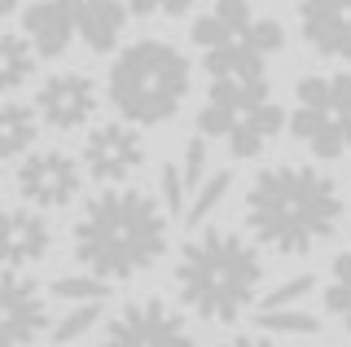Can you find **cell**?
I'll return each instance as SVG.
<instances>
[{
  "label": "cell",
  "mask_w": 351,
  "mask_h": 347,
  "mask_svg": "<svg viewBox=\"0 0 351 347\" xmlns=\"http://www.w3.org/2000/svg\"><path fill=\"white\" fill-rule=\"evenodd\" d=\"M128 9L141 18H180L193 9V0H128Z\"/></svg>",
  "instance_id": "obj_26"
},
{
  "label": "cell",
  "mask_w": 351,
  "mask_h": 347,
  "mask_svg": "<svg viewBox=\"0 0 351 347\" xmlns=\"http://www.w3.org/2000/svg\"><path fill=\"white\" fill-rule=\"evenodd\" d=\"M219 347H290L281 343L277 334H263V330H250V334H233V339H224Z\"/></svg>",
  "instance_id": "obj_27"
},
{
  "label": "cell",
  "mask_w": 351,
  "mask_h": 347,
  "mask_svg": "<svg viewBox=\"0 0 351 347\" xmlns=\"http://www.w3.org/2000/svg\"><path fill=\"white\" fill-rule=\"evenodd\" d=\"M84 163H75L66 149H36V154L22 158L18 167V193L22 202L40 211H58V207H71L84 189Z\"/></svg>",
  "instance_id": "obj_10"
},
{
  "label": "cell",
  "mask_w": 351,
  "mask_h": 347,
  "mask_svg": "<svg viewBox=\"0 0 351 347\" xmlns=\"http://www.w3.org/2000/svg\"><path fill=\"white\" fill-rule=\"evenodd\" d=\"M53 229L40 207H5L0 211V268H31L49 255Z\"/></svg>",
  "instance_id": "obj_13"
},
{
  "label": "cell",
  "mask_w": 351,
  "mask_h": 347,
  "mask_svg": "<svg viewBox=\"0 0 351 347\" xmlns=\"http://www.w3.org/2000/svg\"><path fill=\"white\" fill-rule=\"evenodd\" d=\"M40 110L36 106H22V101H0V158H18L36 145L40 136Z\"/></svg>",
  "instance_id": "obj_16"
},
{
  "label": "cell",
  "mask_w": 351,
  "mask_h": 347,
  "mask_svg": "<svg viewBox=\"0 0 351 347\" xmlns=\"http://www.w3.org/2000/svg\"><path fill=\"white\" fill-rule=\"evenodd\" d=\"M97 106H101L97 80L84 75V71H58V75H49L36 93V110L53 132H80V128H88L93 115H97Z\"/></svg>",
  "instance_id": "obj_11"
},
{
  "label": "cell",
  "mask_w": 351,
  "mask_h": 347,
  "mask_svg": "<svg viewBox=\"0 0 351 347\" xmlns=\"http://www.w3.org/2000/svg\"><path fill=\"white\" fill-rule=\"evenodd\" d=\"M97 321H101V303H75L71 312H66L62 321H53V330H49V339L66 347V343H75V339H84L88 330H97Z\"/></svg>",
  "instance_id": "obj_22"
},
{
  "label": "cell",
  "mask_w": 351,
  "mask_h": 347,
  "mask_svg": "<svg viewBox=\"0 0 351 347\" xmlns=\"http://www.w3.org/2000/svg\"><path fill=\"white\" fill-rule=\"evenodd\" d=\"M53 330L40 281L22 268H0V347H31Z\"/></svg>",
  "instance_id": "obj_9"
},
{
  "label": "cell",
  "mask_w": 351,
  "mask_h": 347,
  "mask_svg": "<svg viewBox=\"0 0 351 347\" xmlns=\"http://www.w3.org/2000/svg\"><path fill=\"white\" fill-rule=\"evenodd\" d=\"M84 171L97 185H128L141 167H145V141H141L136 123L114 119V123H97L84 136Z\"/></svg>",
  "instance_id": "obj_8"
},
{
  "label": "cell",
  "mask_w": 351,
  "mask_h": 347,
  "mask_svg": "<svg viewBox=\"0 0 351 347\" xmlns=\"http://www.w3.org/2000/svg\"><path fill=\"white\" fill-rule=\"evenodd\" d=\"M180 176H184V189H197L206 180V136L197 132L189 136V145H184V158H180Z\"/></svg>",
  "instance_id": "obj_25"
},
{
  "label": "cell",
  "mask_w": 351,
  "mask_h": 347,
  "mask_svg": "<svg viewBox=\"0 0 351 347\" xmlns=\"http://www.w3.org/2000/svg\"><path fill=\"white\" fill-rule=\"evenodd\" d=\"M97 347H197V343L180 308H171L158 295H145V299L123 303L106 321Z\"/></svg>",
  "instance_id": "obj_7"
},
{
  "label": "cell",
  "mask_w": 351,
  "mask_h": 347,
  "mask_svg": "<svg viewBox=\"0 0 351 347\" xmlns=\"http://www.w3.org/2000/svg\"><path fill=\"white\" fill-rule=\"evenodd\" d=\"M128 14L132 9L123 0H84V5L75 9V36H80L93 53H110L119 40H123Z\"/></svg>",
  "instance_id": "obj_15"
},
{
  "label": "cell",
  "mask_w": 351,
  "mask_h": 347,
  "mask_svg": "<svg viewBox=\"0 0 351 347\" xmlns=\"http://www.w3.org/2000/svg\"><path fill=\"white\" fill-rule=\"evenodd\" d=\"M176 295L193 317L233 325L263 299V246L219 224H202L176 255Z\"/></svg>",
  "instance_id": "obj_4"
},
{
  "label": "cell",
  "mask_w": 351,
  "mask_h": 347,
  "mask_svg": "<svg viewBox=\"0 0 351 347\" xmlns=\"http://www.w3.org/2000/svg\"><path fill=\"white\" fill-rule=\"evenodd\" d=\"M299 36L329 62H351V0H299Z\"/></svg>",
  "instance_id": "obj_12"
},
{
  "label": "cell",
  "mask_w": 351,
  "mask_h": 347,
  "mask_svg": "<svg viewBox=\"0 0 351 347\" xmlns=\"http://www.w3.org/2000/svg\"><path fill=\"white\" fill-rule=\"evenodd\" d=\"M62 5H71V9H80V5H84V0H62Z\"/></svg>",
  "instance_id": "obj_29"
},
{
  "label": "cell",
  "mask_w": 351,
  "mask_h": 347,
  "mask_svg": "<svg viewBox=\"0 0 351 347\" xmlns=\"http://www.w3.org/2000/svg\"><path fill=\"white\" fill-rule=\"evenodd\" d=\"M36 45L27 36L14 31H0V93H18L22 84L36 75Z\"/></svg>",
  "instance_id": "obj_18"
},
{
  "label": "cell",
  "mask_w": 351,
  "mask_h": 347,
  "mask_svg": "<svg viewBox=\"0 0 351 347\" xmlns=\"http://www.w3.org/2000/svg\"><path fill=\"white\" fill-rule=\"evenodd\" d=\"M228 185H233V171H228V167H219L215 176H206L202 185L193 189V202H189V211H184V220H189L193 229H197V224H202L206 215H211V211L219 207V202H224V193H228Z\"/></svg>",
  "instance_id": "obj_21"
},
{
  "label": "cell",
  "mask_w": 351,
  "mask_h": 347,
  "mask_svg": "<svg viewBox=\"0 0 351 347\" xmlns=\"http://www.w3.org/2000/svg\"><path fill=\"white\" fill-rule=\"evenodd\" d=\"M167 237L171 211L162 207V198L132 185H106L97 198L84 202L71 229V251L84 273L114 286L149 273L167 255Z\"/></svg>",
  "instance_id": "obj_3"
},
{
  "label": "cell",
  "mask_w": 351,
  "mask_h": 347,
  "mask_svg": "<svg viewBox=\"0 0 351 347\" xmlns=\"http://www.w3.org/2000/svg\"><path fill=\"white\" fill-rule=\"evenodd\" d=\"M158 189H162V207L171 211V220H180L189 211V189H184V176H180V163H167L158 176Z\"/></svg>",
  "instance_id": "obj_23"
},
{
  "label": "cell",
  "mask_w": 351,
  "mask_h": 347,
  "mask_svg": "<svg viewBox=\"0 0 351 347\" xmlns=\"http://www.w3.org/2000/svg\"><path fill=\"white\" fill-rule=\"evenodd\" d=\"M189 88H193V67L167 40H136V45L119 49L106 80L110 106L119 110V119L136 128H158L176 119Z\"/></svg>",
  "instance_id": "obj_5"
},
{
  "label": "cell",
  "mask_w": 351,
  "mask_h": 347,
  "mask_svg": "<svg viewBox=\"0 0 351 347\" xmlns=\"http://www.w3.org/2000/svg\"><path fill=\"white\" fill-rule=\"evenodd\" d=\"M316 290V277H307V273H299V277H290V281H281L277 290H268V295L259 299V308H290V303H299V299H307Z\"/></svg>",
  "instance_id": "obj_24"
},
{
  "label": "cell",
  "mask_w": 351,
  "mask_h": 347,
  "mask_svg": "<svg viewBox=\"0 0 351 347\" xmlns=\"http://www.w3.org/2000/svg\"><path fill=\"white\" fill-rule=\"evenodd\" d=\"M334 347H351V343H334Z\"/></svg>",
  "instance_id": "obj_30"
},
{
  "label": "cell",
  "mask_w": 351,
  "mask_h": 347,
  "mask_svg": "<svg viewBox=\"0 0 351 347\" xmlns=\"http://www.w3.org/2000/svg\"><path fill=\"white\" fill-rule=\"evenodd\" d=\"M321 308L329 321H338L351 334V251H338L329 259V273L321 286Z\"/></svg>",
  "instance_id": "obj_17"
},
{
  "label": "cell",
  "mask_w": 351,
  "mask_h": 347,
  "mask_svg": "<svg viewBox=\"0 0 351 347\" xmlns=\"http://www.w3.org/2000/svg\"><path fill=\"white\" fill-rule=\"evenodd\" d=\"M22 36L36 45L40 58H62L75 40V9L62 0H36L22 14Z\"/></svg>",
  "instance_id": "obj_14"
},
{
  "label": "cell",
  "mask_w": 351,
  "mask_h": 347,
  "mask_svg": "<svg viewBox=\"0 0 351 347\" xmlns=\"http://www.w3.org/2000/svg\"><path fill=\"white\" fill-rule=\"evenodd\" d=\"M343 189L321 167L307 163H272L250 180L241 215H246L250 237L272 255L299 259L325 246L347 220Z\"/></svg>",
  "instance_id": "obj_2"
},
{
  "label": "cell",
  "mask_w": 351,
  "mask_h": 347,
  "mask_svg": "<svg viewBox=\"0 0 351 347\" xmlns=\"http://www.w3.org/2000/svg\"><path fill=\"white\" fill-rule=\"evenodd\" d=\"M255 330L277 334V339H307V334H321V317H312L307 308H259L255 312Z\"/></svg>",
  "instance_id": "obj_19"
},
{
  "label": "cell",
  "mask_w": 351,
  "mask_h": 347,
  "mask_svg": "<svg viewBox=\"0 0 351 347\" xmlns=\"http://www.w3.org/2000/svg\"><path fill=\"white\" fill-rule=\"evenodd\" d=\"M281 49H285V27L263 14L246 36L202 49L206 101L197 110V132L206 141H219L228 158H259L290 128V115L277 101L268 75V62Z\"/></svg>",
  "instance_id": "obj_1"
},
{
  "label": "cell",
  "mask_w": 351,
  "mask_h": 347,
  "mask_svg": "<svg viewBox=\"0 0 351 347\" xmlns=\"http://www.w3.org/2000/svg\"><path fill=\"white\" fill-rule=\"evenodd\" d=\"M290 132L321 163L351 154V71H316L294 84Z\"/></svg>",
  "instance_id": "obj_6"
},
{
  "label": "cell",
  "mask_w": 351,
  "mask_h": 347,
  "mask_svg": "<svg viewBox=\"0 0 351 347\" xmlns=\"http://www.w3.org/2000/svg\"><path fill=\"white\" fill-rule=\"evenodd\" d=\"M14 9H18V0H0V18H9Z\"/></svg>",
  "instance_id": "obj_28"
},
{
  "label": "cell",
  "mask_w": 351,
  "mask_h": 347,
  "mask_svg": "<svg viewBox=\"0 0 351 347\" xmlns=\"http://www.w3.org/2000/svg\"><path fill=\"white\" fill-rule=\"evenodd\" d=\"M49 290H53V299H62V303H101L110 295V281L93 277V273H62Z\"/></svg>",
  "instance_id": "obj_20"
}]
</instances>
